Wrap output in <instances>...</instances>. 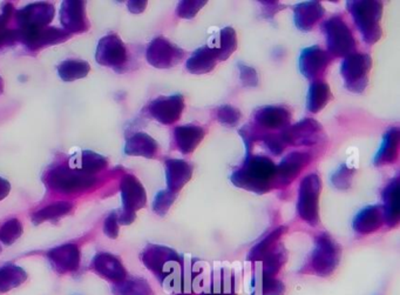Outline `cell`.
I'll list each match as a JSON object with an SVG mask.
<instances>
[{
	"mask_svg": "<svg viewBox=\"0 0 400 295\" xmlns=\"http://www.w3.org/2000/svg\"><path fill=\"white\" fill-rule=\"evenodd\" d=\"M237 69H238V72H240L241 81H242V84L244 86L256 88L259 85V74H257L254 67L245 65L243 62H238Z\"/></svg>",
	"mask_w": 400,
	"mask_h": 295,
	"instance_id": "45",
	"label": "cell"
},
{
	"mask_svg": "<svg viewBox=\"0 0 400 295\" xmlns=\"http://www.w3.org/2000/svg\"><path fill=\"white\" fill-rule=\"evenodd\" d=\"M371 67V57L366 53H352L345 57L341 73L346 88L355 93H362L368 86L369 72Z\"/></svg>",
	"mask_w": 400,
	"mask_h": 295,
	"instance_id": "7",
	"label": "cell"
},
{
	"mask_svg": "<svg viewBox=\"0 0 400 295\" xmlns=\"http://www.w3.org/2000/svg\"><path fill=\"white\" fill-rule=\"evenodd\" d=\"M331 99V91L327 83L313 81L308 92L306 107L311 114H317L327 105Z\"/></svg>",
	"mask_w": 400,
	"mask_h": 295,
	"instance_id": "30",
	"label": "cell"
},
{
	"mask_svg": "<svg viewBox=\"0 0 400 295\" xmlns=\"http://www.w3.org/2000/svg\"><path fill=\"white\" fill-rule=\"evenodd\" d=\"M217 62L215 48L203 46L194 52L192 57L187 60L186 67L193 74H204L213 71Z\"/></svg>",
	"mask_w": 400,
	"mask_h": 295,
	"instance_id": "28",
	"label": "cell"
},
{
	"mask_svg": "<svg viewBox=\"0 0 400 295\" xmlns=\"http://www.w3.org/2000/svg\"><path fill=\"white\" fill-rule=\"evenodd\" d=\"M95 179L78 170L60 167L48 174V184L59 192H76L86 190L94 184Z\"/></svg>",
	"mask_w": 400,
	"mask_h": 295,
	"instance_id": "10",
	"label": "cell"
},
{
	"mask_svg": "<svg viewBox=\"0 0 400 295\" xmlns=\"http://www.w3.org/2000/svg\"><path fill=\"white\" fill-rule=\"evenodd\" d=\"M97 60L108 67H121L127 60V51L124 43L115 34L102 38L97 50Z\"/></svg>",
	"mask_w": 400,
	"mask_h": 295,
	"instance_id": "13",
	"label": "cell"
},
{
	"mask_svg": "<svg viewBox=\"0 0 400 295\" xmlns=\"http://www.w3.org/2000/svg\"><path fill=\"white\" fill-rule=\"evenodd\" d=\"M200 295H236L234 289V284L227 286V284H221L217 287H214L210 291H202Z\"/></svg>",
	"mask_w": 400,
	"mask_h": 295,
	"instance_id": "48",
	"label": "cell"
},
{
	"mask_svg": "<svg viewBox=\"0 0 400 295\" xmlns=\"http://www.w3.org/2000/svg\"><path fill=\"white\" fill-rule=\"evenodd\" d=\"M150 114L164 125L175 124L185 109V99L181 95L161 97L150 104Z\"/></svg>",
	"mask_w": 400,
	"mask_h": 295,
	"instance_id": "11",
	"label": "cell"
},
{
	"mask_svg": "<svg viewBox=\"0 0 400 295\" xmlns=\"http://www.w3.org/2000/svg\"><path fill=\"white\" fill-rule=\"evenodd\" d=\"M141 260L167 291L182 294V265L185 259L181 255L166 246L150 245L142 252Z\"/></svg>",
	"mask_w": 400,
	"mask_h": 295,
	"instance_id": "1",
	"label": "cell"
},
{
	"mask_svg": "<svg viewBox=\"0 0 400 295\" xmlns=\"http://www.w3.org/2000/svg\"><path fill=\"white\" fill-rule=\"evenodd\" d=\"M120 187L124 211L135 213L145 206L147 195L138 179L131 174L126 175L121 181Z\"/></svg>",
	"mask_w": 400,
	"mask_h": 295,
	"instance_id": "19",
	"label": "cell"
},
{
	"mask_svg": "<svg viewBox=\"0 0 400 295\" xmlns=\"http://www.w3.org/2000/svg\"><path fill=\"white\" fill-rule=\"evenodd\" d=\"M59 76L65 81H76L87 76L90 72L88 62L80 60H67L59 66Z\"/></svg>",
	"mask_w": 400,
	"mask_h": 295,
	"instance_id": "39",
	"label": "cell"
},
{
	"mask_svg": "<svg viewBox=\"0 0 400 295\" xmlns=\"http://www.w3.org/2000/svg\"><path fill=\"white\" fill-rule=\"evenodd\" d=\"M62 24L67 31L81 32L87 29V19L85 15V3L65 1L60 11Z\"/></svg>",
	"mask_w": 400,
	"mask_h": 295,
	"instance_id": "22",
	"label": "cell"
},
{
	"mask_svg": "<svg viewBox=\"0 0 400 295\" xmlns=\"http://www.w3.org/2000/svg\"><path fill=\"white\" fill-rule=\"evenodd\" d=\"M27 274L15 265H6L0 268V293H6L25 282Z\"/></svg>",
	"mask_w": 400,
	"mask_h": 295,
	"instance_id": "32",
	"label": "cell"
},
{
	"mask_svg": "<svg viewBox=\"0 0 400 295\" xmlns=\"http://www.w3.org/2000/svg\"><path fill=\"white\" fill-rule=\"evenodd\" d=\"M103 232L107 234V237L110 239H115L119 234V223H117V213L113 212L106 219L105 225H103Z\"/></svg>",
	"mask_w": 400,
	"mask_h": 295,
	"instance_id": "47",
	"label": "cell"
},
{
	"mask_svg": "<svg viewBox=\"0 0 400 295\" xmlns=\"http://www.w3.org/2000/svg\"><path fill=\"white\" fill-rule=\"evenodd\" d=\"M285 146L315 145L323 138V128L313 119H304L280 133Z\"/></svg>",
	"mask_w": 400,
	"mask_h": 295,
	"instance_id": "9",
	"label": "cell"
},
{
	"mask_svg": "<svg viewBox=\"0 0 400 295\" xmlns=\"http://www.w3.org/2000/svg\"><path fill=\"white\" fill-rule=\"evenodd\" d=\"M147 6L145 1H131L128 3V8L131 10L133 13H141Z\"/></svg>",
	"mask_w": 400,
	"mask_h": 295,
	"instance_id": "49",
	"label": "cell"
},
{
	"mask_svg": "<svg viewBox=\"0 0 400 295\" xmlns=\"http://www.w3.org/2000/svg\"><path fill=\"white\" fill-rule=\"evenodd\" d=\"M55 15V8L51 4L41 3L32 4L22 8L17 13V20L22 26V31L26 29H41L51 22Z\"/></svg>",
	"mask_w": 400,
	"mask_h": 295,
	"instance_id": "14",
	"label": "cell"
},
{
	"mask_svg": "<svg viewBox=\"0 0 400 295\" xmlns=\"http://www.w3.org/2000/svg\"><path fill=\"white\" fill-rule=\"evenodd\" d=\"M124 151L129 156L154 158L157 154V144L152 137L140 132L128 139Z\"/></svg>",
	"mask_w": 400,
	"mask_h": 295,
	"instance_id": "29",
	"label": "cell"
},
{
	"mask_svg": "<svg viewBox=\"0 0 400 295\" xmlns=\"http://www.w3.org/2000/svg\"><path fill=\"white\" fill-rule=\"evenodd\" d=\"M10 184L4 179L0 178V200H3L10 192Z\"/></svg>",
	"mask_w": 400,
	"mask_h": 295,
	"instance_id": "50",
	"label": "cell"
},
{
	"mask_svg": "<svg viewBox=\"0 0 400 295\" xmlns=\"http://www.w3.org/2000/svg\"><path fill=\"white\" fill-rule=\"evenodd\" d=\"M342 256V248L329 233L316 237V246L309 261V270L318 277H329L335 272Z\"/></svg>",
	"mask_w": 400,
	"mask_h": 295,
	"instance_id": "4",
	"label": "cell"
},
{
	"mask_svg": "<svg viewBox=\"0 0 400 295\" xmlns=\"http://www.w3.org/2000/svg\"><path fill=\"white\" fill-rule=\"evenodd\" d=\"M324 34L327 38L329 55L335 57H348L355 53L356 41L349 26L344 22L342 15H334L323 22Z\"/></svg>",
	"mask_w": 400,
	"mask_h": 295,
	"instance_id": "5",
	"label": "cell"
},
{
	"mask_svg": "<svg viewBox=\"0 0 400 295\" xmlns=\"http://www.w3.org/2000/svg\"><path fill=\"white\" fill-rule=\"evenodd\" d=\"M353 175H355V170L348 167L346 165H342L337 171L332 174V185L338 188V190H348L351 186Z\"/></svg>",
	"mask_w": 400,
	"mask_h": 295,
	"instance_id": "43",
	"label": "cell"
},
{
	"mask_svg": "<svg viewBox=\"0 0 400 295\" xmlns=\"http://www.w3.org/2000/svg\"><path fill=\"white\" fill-rule=\"evenodd\" d=\"M8 12L5 10L3 15L0 17V39L3 38V33H4L5 25H6V22H8Z\"/></svg>",
	"mask_w": 400,
	"mask_h": 295,
	"instance_id": "51",
	"label": "cell"
},
{
	"mask_svg": "<svg viewBox=\"0 0 400 295\" xmlns=\"http://www.w3.org/2000/svg\"><path fill=\"white\" fill-rule=\"evenodd\" d=\"M346 8L352 15L357 27L363 36L364 41L373 45L382 36L380 19L383 15V5L379 1H348Z\"/></svg>",
	"mask_w": 400,
	"mask_h": 295,
	"instance_id": "3",
	"label": "cell"
},
{
	"mask_svg": "<svg viewBox=\"0 0 400 295\" xmlns=\"http://www.w3.org/2000/svg\"><path fill=\"white\" fill-rule=\"evenodd\" d=\"M206 135V130L197 125L178 126L174 130V139L178 150L183 154H190L197 150L202 139Z\"/></svg>",
	"mask_w": 400,
	"mask_h": 295,
	"instance_id": "25",
	"label": "cell"
},
{
	"mask_svg": "<svg viewBox=\"0 0 400 295\" xmlns=\"http://www.w3.org/2000/svg\"><path fill=\"white\" fill-rule=\"evenodd\" d=\"M291 114L282 106H266L255 114V123L261 130H285L290 126Z\"/></svg>",
	"mask_w": 400,
	"mask_h": 295,
	"instance_id": "17",
	"label": "cell"
},
{
	"mask_svg": "<svg viewBox=\"0 0 400 295\" xmlns=\"http://www.w3.org/2000/svg\"><path fill=\"white\" fill-rule=\"evenodd\" d=\"M92 270L113 284H119L121 281H124L127 275V272L120 260L109 253H99L95 255L94 259L92 261Z\"/></svg>",
	"mask_w": 400,
	"mask_h": 295,
	"instance_id": "18",
	"label": "cell"
},
{
	"mask_svg": "<svg viewBox=\"0 0 400 295\" xmlns=\"http://www.w3.org/2000/svg\"><path fill=\"white\" fill-rule=\"evenodd\" d=\"M207 4V1H181L178 5L176 13L180 18L192 19L199 13L201 8Z\"/></svg>",
	"mask_w": 400,
	"mask_h": 295,
	"instance_id": "44",
	"label": "cell"
},
{
	"mask_svg": "<svg viewBox=\"0 0 400 295\" xmlns=\"http://www.w3.org/2000/svg\"><path fill=\"white\" fill-rule=\"evenodd\" d=\"M287 252L282 245H276L262 259L261 273L264 277H275L287 263Z\"/></svg>",
	"mask_w": 400,
	"mask_h": 295,
	"instance_id": "31",
	"label": "cell"
},
{
	"mask_svg": "<svg viewBox=\"0 0 400 295\" xmlns=\"http://www.w3.org/2000/svg\"><path fill=\"white\" fill-rule=\"evenodd\" d=\"M287 227H278L276 230L273 231L269 235H266L259 244L256 245L248 255V259L251 261H262L263 258L273 249L276 245H278L280 237L287 232Z\"/></svg>",
	"mask_w": 400,
	"mask_h": 295,
	"instance_id": "33",
	"label": "cell"
},
{
	"mask_svg": "<svg viewBox=\"0 0 400 295\" xmlns=\"http://www.w3.org/2000/svg\"><path fill=\"white\" fill-rule=\"evenodd\" d=\"M262 142H264L266 147L269 149L273 154L282 153L284 150H285V144H284L283 140L280 138V135H273V133H266L264 137H263Z\"/></svg>",
	"mask_w": 400,
	"mask_h": 295,
	"instance_id": "46",
	"label": "cell"
},
{
	"mask_svg": "<svg viewBox=\"0 0 400 295\" xmlns=\"http://www.w3.org/2000/svg\"><path fill=\"white\" fill-rule=\"evenodd\" d=\"M325 15L320 1H306L296 5L295 24L302 31H311Z\"/></svg>",
	"mask_w": 400,
	"mask_h": 295,
	"instance_id": "26",
	"label": "cell"
},
{
	"mask_svg": "<svg viewBox=\"0 0 400 295\" xmlns=\"http://www.w3.org/2000/svg\"><path fill=\"white\" fill-rule=\"evenodd\" d=\"M384 221L389 227L398 226L400 220L399 179H393L383 192Z\"/></svg>",
	"mask_w": 400,
	"mask_h": 295,
	"instance_id": "24",
	"label": "cell"
},
{
	"mask_svg": "<svg viewBox=\"0 0 400 295\" xmlns=\"http://www.w3.org/2000/svg\"><path fill=\"white\" fill-rule=\"evenodd\" d=\"M230 180L240 188L264 194L273 190L276 184V165L268 157L248 156L242 167L234 172Z\"/></svg>",
	"mask_w": 400,
	"mask_h": 295,
	"instance_id": "2",
	"label": "cell"
},
{
	"mask_svg": "<svg viewBox=\"0 0 400 295\" xmlns=\"http://www.w3.org/2000/svg\"><path fill=\"white\" fill-rule=\"evenodd\" d=\"M216 118L221 124L228 128H235L240 123L242 114L240 109L230 105H223L216 111Z\"/></svg>",
	"mask_w": 400,
	"mask_h": 295,
	"instance_id": "41",
	"label": "cell"
},
{
	"mask_svg": "<svg viewBox=\"0 0 400 295\" xmlns=\"http://www.w3.org/2000/svg\"><path fill=\"white\" fill-rule=\"evenodd\" d=\"M48 258L57 273H71L79 267L80 251L76 245H62L48 252Z\"/></svg>",
	"mask_w": 400,
	"mask_h": 295,
	"instance_id": "15",
	"label": "cell"
},
{
	"mask_svg": "<svg viewBox=\"0 0 400 295\" xmlns=\"http://www.w3.org/2000/svg\"><path fill=\"white\" fill-rule=\"evenodd\" d=\"M114 295H154L153 289L150 284L140 277L128 279L121 281L119 284H114Z\"/></svg>",
	"mask_w": 400,
	"mask_h": 295,
	"instance_id": "34",
	"label": "cell"
},
{
	"mask_svg": "<svg viewBox=\"0 0 400 295\" xmlns=\"http://www.w3.org/2000/svg\"><path fill=\"white\" fill-rule=\"evenodd\" d=\"M22 234V225L18 219H11L0 227V241L11 245Z\"/></svg>",
	"mask_w": 400,
	"mask_h": 295,
	"instance_id": "40",
	"label": "cell"
},
{
	"mask_svg": "<svg viewBox=\"0 0 400 295\" xmlns=\"http://www.w3.org/2000/svg\"><path fill=\"white\" fill-rule=\"evenodd\" d=\"M400 131L398 128H393L386 132L383 138L382 146L379 149L378 153L376 154V166H384V165L393 164L398 159V151H399Z\"/></svg>",
	"mask_w": 400,
	"mask_h": 295,
	"instance_id": "27",
	"label": "cell"
},
{
	"mask_svg": "<svg viewBox=\"0 0 400 295\" xmlns=\"http://www.w3.org/2000/svg\"><path fill=\"white\" fill-rule=\"evenodd\" d=\"M384 224V212L382 206L375 205L364 208L353 220V230L362 235H368L378 231Z\"/></svg>",
	"mask_w": 400,
	"mask_h": 295,
	"instance_id": "21",
	"label": "cell"
},
{
	"mask_svg": "<svg viewBox=\"0 0 400 295\" xmlns=\"http://www.w3.org/2000/svg\"><path fill=\"white\" fill-rule=\"evenodd\" d=\"M175 200H176V193L169 190L161 191L154 199L153 211L157 215L164 217L171 207V205L174 204Z\"/></svg>",
	"mask_w": 400,
	"mask_h": 295,
	"instance_id": "42",
	"label": "cell"
},
{
	"mask_svg": "<svg viewBox=\"0 0 400 295\" xmlns=\"http://www.w3.org/2000/svg\"><path fill=\"white\" fill-rule=\"evenodd\" d=\"M74 159H77V161H69L73 170L84 172L86 174H90L92 172L100 171L106 166V159L92 152H84L79 157L76 156Z\"/></svg>",
	"mask_w": 400,
	"mask_h": 295,
	"instance_id": "36",
	"label": "cell"
},
{
	"mask_svg": "<svg viewBox=\"0 0 400 295\" xmlns=\"http://www.w3.org/2000/svg\"><path fill=\"white\" fill-rule=\"evenodd\" d=\"M69 36L62 29H20V38L29 48H39L45 45L55 44L59 41H65Z\"/></svg>",
	"mask_w": 400,
	"mask_h": 295,
	"instance_id": "23",
	"label": "cell"
},
{
	"mask_svg": "<svg viewBox=\"0 0 400 295\" xmlns=\"http://www.w3.org/2000/svg\"><path fill=\"white\" fill-rule=\"evenodd\" d=\"M311 154L308 152H292L287 154L276 166V180L283 185L294 181L299 173L311 163Z\"/></svg>",
	"mask_w": 400,
	"mask_h": 295,
	"instance_id": "16",
	"label": "cell"
},
{
	"mask_svg": "<svg viewBox=\"0 0 400 295\" xmlns=\"http://www.w3.org/2000/svg\"><path fill=\"white\" fill-rule=\"evenodd\" d=\"M331 55L324 51L320 46L303 50L299 57V69L304 77L308 79H316L323 76L327 66L331 62Z\"/></svg>",
	"mask_w": 400,
	"mask_h": 295,
	"instance_id": "12",
	"label": "cell"
},
{
	"mask_svg": "<svg viewBox=\"0 0 400 295\" xmlns=\"http://www.w3.org/2000/svg\"><path fill=\"white\" fill-rule=\"evenodd\" d=\"M285 286L282 281L275 277L256 275L252 282V294L257 295H284Z\"/></svg>",
	"mask_w": 400,
	"mask_h": 295,
	"instance_id": "35",
	"label": "cell"
},
{
	"mask_svg": "<svg viewBox=\"0 0 400 295\" xmlns=\"http://www.w3.org/2000/svg\"><path fill=\"white\" fill-rule=\"evenodd\" d=\"M237 48L236 32L233 27H224L220 36V45L215 48L217 60H227Z\"/></svg>",
	"mask_w": 400,
	"mask_h": 295,
	"instance_id": "38",
	"label": "cell"
},
{
	"mask_svg": "<svg viewBox=\"0 0 400 295\" xmlns=\"http://www.w3.org/2000/svg\"><path fill=\"white\" fill-rule=\"evenodd\" d=\"M193 177V167L181 159L166 160V179L168 190L178 193Z\"/></svg>",
	"mask_w": 400,
	"mask_h": 295,
	"instance_id": "20",
	"label": "cell"
},
{
	"mask_svg": "<svg viewBox=\"0 0 400 295\" xmlns=\"http://www.w3.org/2000/svg\"><path fill=\"white\" fill-rule=\"evenodd\" d=\"M145 57L150 65L157 69H171L182 62L185 52L164 36H157L147 48Z\"/></svg>",
	"mask_w": 400,
	"mask_h": 295,
	"instance_id": "8",
	"label": "cell"
},
{
	"mask_svg": "<svg viewBox=\"0 0 400 295\" xmlns=\"http://www.w3.org/2000/svg\"><path fill=\"white\" fill-rule=\"evenodd\" d=\"M73 208V205L66 201H59L55 204L50 205L43 208L41 211L36 212L32 217V221L34 225L45 223L52 219L60 218L62 215L67 214Z\"/></svg>",
	"mask_w": 400,
	"mask_h": 295,
	"instance_id": "37",
	"label": "cell"
},
{
	"mask_svg": "<svg viewBox=\"0 0 400 295\" xmlns=\"http://www.w3.org/2000/svg\"><path fill=\"white\" fill-rule=\"evenodd\" d=\"M322 181L318 175H306L299 185L297 212L299 217L311 226L320 224V195Z\"/></svg>",
	"mask_w": 400,
	"mask_h": 295,
	"instance_id": "6",
	"label": "cell"
}]
</instances>
